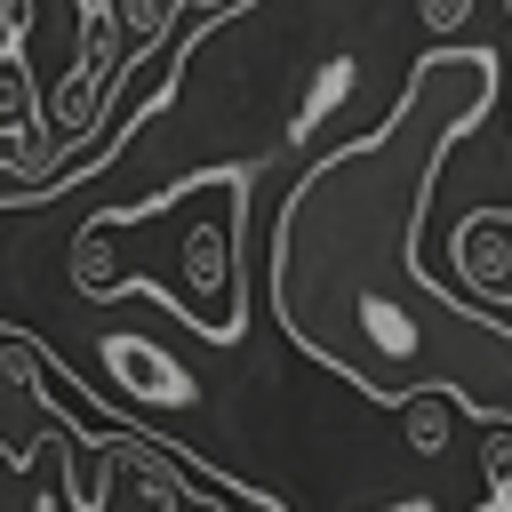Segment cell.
<instances>
[{
	"mask_svg": "<svg viewBox=\"0 0 512 512\" xmlns=\"http://www.w3.org/2000/svg\"><path fill=\"white\" fill-rule=\"evenodd\" d=\"M416 16L432 24V40H448V32H464V16H472V0H416Z\"/></svg>",
	"mask_w": 512,
	"mask_h": 512,
	"instance_id": "8992f818",
	"label": "cell"
},
{
	"mask_svg": "<svg viewBox=\"0 0 512 512\" xmlns=\"http://www.w3.org/2000/svg\"><path fill=\"white\" fill-rule=\"evenodd\" d=\"M240 224H248V168H216V176H192L144 208L80 216V232L64 248V280L88 304L152 288L184 328H200L208 344H232L248 328Z\"/></svg>",
	"mask_w": 512,
	"mask_h": 512,
	"instance_id": "7a4b0ae2",
	"label": "cell"
},
{
	"mask_svg": "<svg viewBox=\"0 0 512 512\" xmlns=\"http://www.w3.org/2000/svg\"><path fill=\"white\" fill-rule=\"evenodd\" d=\"M488 504H504L512 496V424H488Z\"/></svg>",
	"mask_w": 512,
	"mask_h": 512,
	"instance_id": "5b68a950",
	"label": "cell"
},
{
	"mask_svg": "<svg viewBox=\"0 0 512 512\" xmlns=\"http://www.w3.org/2000/svg\"><path fill=\"white\" fill-rule=\"evenodd\" d=\"M456 408H464L456 392H408V400H400L408 448H416V456H448V416H456Z\"/></svg>",
	"mask_w": 512,
	"mask_h": 512,
	"instance_id": "277c9868",
	"label": "cell"
},
{
	"mask_svg": "<svg viewBox=\"0 0 512 512\" xmlns=\"http://www.w3.org/2000/svg\"><path fill=\"white\" fill-rule=\"evenodd\" d=\"M488 48H432L400 104L320 152L272 216V320L304 360L368 400L456 392L464 416L512 424V320L488 296L424 280L416 232L448 152L496 112Z\"/></svg>",
	"mask_w": 512,
	"mask_h": 512,
	"instance_id": "6da1fadb",
	"label": "cell"
},
{
	"mask_svg": "<svg viewBox=\"0 0 512 512\" xmlns=\"http://www.w3.org/2000/svg\"><path fill=\"white\" fill-rule=\"evenodd\" d=\"M104 376H112L104 392H120L128 408H192L200 400V384L144 336H104Z\"/></svg>",
	"mask_w": 512,
	"mask_h": 512,
	"instance_id": "3957f363",
	"label": "cell"
},
{
	"mask_svg": "<svg viewBox=\"0 0 512 512\" xmlns=\"http://www.w3.org/2000/svg\"><path fill=\"white\" fill-rule=\"evenodd\" d=\"M192 16H208V24H224V16H240V8H256V0H184Z\"/></svg>",
	"mask_w": 512,
	"mask_h": 512,
	"instance_id": "52a82bcc",
	"label": "cell"
},
{
	"mask_svg": "<svg viewBox=\"0 0 512 512\" xmlns=\"http://www.w3.org/2000/svg\"><path fill=\"white\" fill-rule=\"evenodd\" d=\"M504 24H512V0H504Z\"/></svg>",
	"mask_w": 512,
	"mask_h": 512,
	"instance_id": "ba28073f",
	"label": "cell"
}]
</instances>
